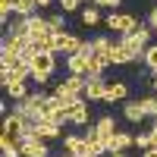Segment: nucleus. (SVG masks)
<instances>
[{"label": "nucleus", "instance_id": "2", "mask_svg": "<svg viewBox=\"0 0 157 157\" xmlns=\"http://www.w3.org/2000/svg\"><path fill=\"white\" fill-rule=\"evenodd\" d=\"M104 25H107L110 32H116V35H132L141 22H135V16H123V13H110L107 19H104Z\"/></svg>", "mask_w": 157, "mask_h": 157}, {"label": "nucleus", "instance_id": "23", "mask_svg": "<svg viewBox=\"0 0 157 157\" xmlns=\"http://www.w3.org/2000/svg\"><path fill=\"white\" fill-rule=\"evenodd\" d=\"M151 129H154V126H151ZM151 129H145V132H138V135H135V148L148 151V148L154 145V138H151Z\"/></svg>", "mask_w": 157, "mask_h": 157}, {"label": "nucleus", "instance_id": "17", "mask_svg": "<svg viewBox=\"0 0 157 157\" xmlns=\"http://www.w3.org/2000/svg\"><path fill=\"white\" fill-rule=\"evenodd\" d=\"M123 116H126L129 123H141V120H145V110H141V104H135V101H129L126 107H123Z\"/></svg>", "mask_w": 157, "mask_h": 157}, {"label": "nucleus", "instance_id": "7", "mask_svg": "<svg viewBox=\"0 0 157 157\" xmlns=\"http://www.w3.org/2000/svg\"><path fill=\"white\" fill-rule=\"evenodd\" d=\"M66 72H69V75H88V54H72V57H66Z\"/></svg>", "mask_w": 157, "mask_h": 157}, {"label": "nucleus", "instance_id": "20", "mask_svg": "<svg viewBox=\"0 0 157 157\" xmlns=\"http://www.w3.org/2000/svg\"><path fill=\"white\" fill-rule=\"evenodd\" d=\"M6 94H10L13 101H22V98H29L32 91L25 88V82H10V85H6Z\"/></svg>", "mask_w": 157, "mask_h": 157}, {"label": "nucleus", "instance_id": "10", "mask_svg": "<svg viewBox=\"0 0 157 157\" xmlns=\"http://www.w3.org/2000/svg\"><path fill=\"white\" fill-rule=\"evenodd\" d=\"M47 141L44 138H32V141H22V154L25 157H47Z\"/></svg>", "mask_w": 157, "mask_h": 157}, {"label": "nucleus", "instance_id": "5", "mask_svg": "<svg viewBox=\"0 0 157 157\" xmlns=\"http://www.w3.org/2000/svg\"><path fill=\"white\" fill-rule=\"evenodd\" d=\"M88 116H91V107H88V101L82 98V101H75L72 107L66 110V120L72 123V126H85L88 123Z\"/></svg>", "mask_w": 157, "mask_h": 157}, {"label": "nucleus", "instance_id": "30", "mask_svg": "<svg viewBox=\"0 0 157 157\" xmlns=\"http://www.w3.org/2000/svg\"><path fill=\"white\" fill-rule=\"evenodd\" d=\"M141 157H157V148H148V151H141Z\"/></svg>", "mask_w": 157, "mask_h": 157}, {"label": "nucleus", "instance_id": "1", "mask_svg": "<svg viewBox=\"0 0 157 157\" xmlns=\"http://www.w3.org/2000/svg\"><path fill=\"white\" fill-rule=\"evenodd\" d=\"M54 72H57V54H50V50H41V54L32 60V78H35L38 85H47Z\"/></svg>", "mask_w": 157, "mask_h": 157}, {"label": "nucleus", "instance_id": "19", "mask_svg": "<svg viewBox=\"0 0 157 157\" xmlns=\"http://www.w3.org/2000/svg\"><path fill=\"white\" fill-rule=\"evenodd\" d=\"M82 25H101V6H85L82 10Z\"/></svg>", "mask_w": 157, "mask_h": 157}, {"label": "nucleus", "instance_id": "29", "mask_svg": "<svg viewBox=\"0 0 157 157\" xmlns=\"http://www.w3.org/2000/svg\"><path fill=\"white\" fill-rule=\"evenodd\" d=\"M50 3H54V0H35V6H38V10H44V6H50Z\"/></svg>", "mask_w": 157, "mask_h": 157}, {"label": "nucleus", "instance_id": "3", "mask_svg": "<svg viewBox=\"0 0 157 157\" xmlns=\"http://www.w3.org/2000/svg\"><path fill=\"white\" fill-rule=\"evenodd\" d=\"M107 82H104V75H91L88 85H85V101H94V104H107Z\"/></svg>", "mask_w": 157, "mask_h": 157}, {"label": "nucleus", "instance_id": "6", "mask_svg": "<svg viewBox=\"0 0 157 157\" xmlns=\"http://www.w3.org/2000/svg\"><path fill=\"white\" fill-rule=\"evenodd\" d=\"M110 50H113V41H110V38H104V35H98L94 38V41H91V54H94V57H101L104 63H107V66H110Z\"/></svg>", "mask_w": 157, "mask_h": 157}, {"label": "nucleus", "instance_id": "15", "mask_svg": "<svg viewBox=\"0 0 157 157\" xmlns=\"http://www.w3.org/2000/svg\"><path fill=\"white\" fill-rule=\"evenodd\" d=\"M63 148H66L69 154H85V151H88V145H85V135H66Z\"/></svg>", "mask_w": 157, "mask_h": 157}, {"label": "nucleus", "instance_id": "33", "mask_svg": "<svg viewBox=\"0 0 157 157\" xmlns=\"http://www.w3.org/2000/svg\"><path fill=\"white\" fill-rule=\"evenodd\" d=\"M151 85H154V91H157V72H154V78H151Z\"/></svg>", "mask_w": 157, "mask_h": 157}, {"label": "nucleus", "instance_id": "21", "mask_svg": "<svg viewBox=\"0 0 157 157\" xmlns=\"http://www.w3.org/2000/svg\"><path fill=\"white\" fill-rule=\"evenodd\" d=\"M104 69H107V63L101 57H94V54H88V78L91 75H104Z\"/></svg>", "mask_w": 157, "mask_h": 157}, {"label": "nucleus", "instance_id": "26", "mask_svg": "<svg viewBox=\"0 0 157 157\" xmlns=\"http://www.w3.org/2000/svg\"><path fill=\"white\" fill-rule=\"evenodd\" d=\"M132 35H135V38H138V41L145 44V47H148V38H151V25H138V29H135Z\"/></svg>", "mask_w": 157, "mask_h": 157}, {"label": "nucleus", "instance_id": "31", "mask_svg": "<svg viewBox=\"0 0 157 157\" xmlns=\"http://www.w3.org/2000/svg\"><path fill=\"white\" fill-rule=\"evenodd\" d=\"M107 157H126V154H123V151H110Z\"/></svg>", "mask_w": 157, "mask_h": 157}, {"label": "nucleus", "instance_id": "4", "mask_svg": "<svg viewBox=\"0 0 157 157\" xmlns=\"http://www.w3.org/2000/svg\"><path fill=\"white\" fill-rule=\"evenodd\" d=\"M57 50H63L66 57L85 54V41H82V38H75V35H69V32H63V35L57 38Z\"/></svg>", "mask_w": 157, "mask_h": 157}, {"label": "nucleus", "instance_id": "14", "mask_svg": "<svg viewBox=\"0 0 157 157\" xmlns=\"http://www.w3.org/2000/svg\"><path fill=\"white\" fill-rule=\"evenodd\" d=\"M132 145H135V135L120 132V129H116L113 138H110V151H126V148H132Z\"/></svg>", "mask_w": 157, "mask_h": 157}, {"label": "nucleus", "instance_id": "22", "mask_svg": "<svg viewBox=\"0 0 157 157\" xmlns=\"http://www.w3.org/2000/svg\"><path fill=\"white\" fill-rule=\"evenodd\" d=\"M141 110H145V116H157V94H148V98H141Z\"/></svg>", "mask_w": 157, "mask_h": 157}, {"label": "nucleus", "instance_id": "28", "mask_svg": "<svg viewBox=\"0 0 157 157\" xmlns=\"http://www.w3.org/2000/svg\"><path fill=\"white\" fill-rule=\"evenodd\" d=\"M148 25H151V32L157 35V6H154V10L148 13Z\"/></svg>", "mask_w": 157, "mask_h": 157}, {"label": "nucleus", "instance_id": "27", "mask_svg": "<svg viewBox=\"0 0 157 157\" xmlns=\"http://www.w3.org/2000/svg\"><path fill=\"white\" fill-rule=\"evenodd\" d=\"M57 3L63 6V13H72V10H78V3H82V0H57Z\"/></svg>", "mask_w": 157, "mask_h": 157}, {"label": "nucleus", "instance_id": "24", "mask_svg": "<svg viewBox=\"0 0 157 157\" xmlns=\"http://www.w3.org/2000/svg\"><path fill=\"white\" fill-rule=\"evenodd\" d=\"M145 66L157 72V44H151V47H145Z\"/></svg>", "mask_w": 157, "mask_h": 157}, {"label": "nucleus", "instance_id": "13", "mask_svg": "<svg viewBox=\"0 0 157 157\" xmlns=\"http://www.w3.org/2000/svg\"><path fill=\"white\" fill-rule=\"evenodd\" d=\"M44 32H50V19H44V16H38V13H32V16H29V35L38 38V35H44Z\"/></svg>", "mask_w": 157, "mask_h": 157}, {"label": "nucleus", "instance_id": "32", "mask_svg": "<svg viewBox=\"0 0 157 157\" xmlns=\"http://www.w3.org/2000/svg\"><path fill=\"white\" fill-rule=\"evenodd\" d=\"M75 157H98V154H91V151H85V154H75Z\"/></svg>", "mask_w": 157, "mask_h": 157}, {"label": "nucleus", "instance_id": "34", "mask_svg": "<svg viewBox=\"0 0 157 157\" xmlns=\"http://www.w3.org/2000/svg\"><path fill=\"white\" fill-rule=\"evenodd\" d=\"M60 157H75V154H69V151H63V154H60Z\"/></svg>", "mask_w": 157, "mask_h": 157}, {"label": "nucleus", "instance_id": "9", "mask_svg": "<svg viewBox=\"0 0 157 157\" xmlns=\"http://www.w3.org/2000/svg\"><path fill=\"white\" fill-rule=\"evenodd\" d=\"M6 35H13V38H32L29 35V16H19L16 13V19L6 22Z\"/></svg>", "mask_w": 157, "mask_h": 157}, {"label": "nucleus", "instance_id": "12", "mask_svg": "<svg viewBox=\"0 0 157 157\" xmlns=\"http://www.w3.org/2000/svg\"><path fill=\"white\" fill-rule=\"evenodd\" d=\"M38 135H41L44 141H50V138H60L63 129H60V123H54V120H38Z\"/></svg>", "mask_w": 157, "mask_h": 157}, {"label": "nucleus", "instance_id": "11", "mask_svg": "<svg viewBox=\"0 0 157 157\" xmlns=\"http://www.w3.org/2000/svg\"><path fill=\"white\" fill-rule=\"evenodd\" d=\"M25 123H29V120H25L19 110H13V113H6V116H3V132H6V135H16Z\"/></svg>", "mask_w": 157, "mask_h": 157}, {"label": "nucleus", "instance_id": "25", "mask_svg": "<svg viewBox=\"0 0 157 157\" xmlns=\"http://www.w3.org/2000/svg\"><path fill=\"white\" fill-rule=\"evenodd\" d=\"M50 32L63 35V32H66V19H63V16H50Z\"/></svg>", "mask_w": 157, "mask_h": 157}, {"label": "nucleus", "instance_id": "8", "mask_svg": "<svg viewBox=\"0 0 157 157\" xmlns=\"http://www.w3.org/2000/svg\"><path fill=\"white\" fill-rule=\"evenodd\" d=\"M110 60H113V66H126V63H132V60H138V57H135L123 41H116L113 50H110Z\"/></svg>", "mask_w": 157, "mask_h": 157}, {"label": "nucleus", "instance_id": "18", "mask_svg": "<svg viewBox=\"0 0 157 157\" xmlns=\"http://www.w3.org/2000/svg\"><path fill=\"white\" fill-rule=\"evenodd\" d=\"M94 126H98L101 138H113V132H116V120H113V116H101Z\"/></svg>", "mask_w": 157, "mask_h": 157}, {"label": "nucleus", "instance_id": "16", "mask_svg": "<svg viewBox=\"0 0 157 157\" xmlns=\"http://www.w3.org/2000/svg\"><path fill=\"white\" fill-rule=\"evenodd\" d=\"M129 98V85L126 82H113L110 88H107V104H113V101H126Z\"/></svg>", "mask_w": 157, "mask_h": 157}]
</instances>
